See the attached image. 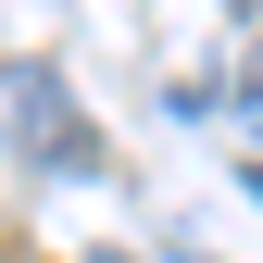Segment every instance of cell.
I'll list each match as a JSON object with an SVG mask.
<instances>
[{
    "mask_svg": "<svg viewBox=\"0 0 263 263\" xmlns=\"http://www.w3.org/2000/svg\"><path fill=\"white\" fill-rule=\"evenodd\" d=\"M0 151L38 163V176H88L101 138L76 125V88L50 76V63H0Z\"/></svg>",
    "mask_w": 263,
    "mask_h": 263,
    "instance_id": "cell-1",
    "label": "cell"
},
{
    "mask_svg": "<svg viewBox=\"0 0 263 263\" xmlns=\"http://www.w3.org/2000/svg\"><path fill=\"white\" fill-rule=\"evenodd\" d=\"M251 138H263V125H251Z\"/></svg>",
    "mask_w": 263,
    "mask_h": 263,
    "instance_id": "cell-2",
    "label": "cell"
}]
</instances>
